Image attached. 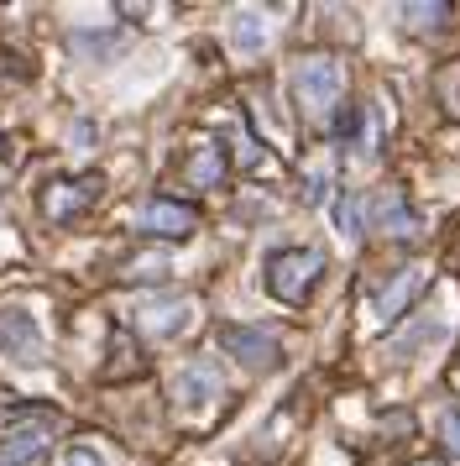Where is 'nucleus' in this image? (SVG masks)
I'll use <instances>...</instances> for the list:
<instances>
[{
    "label": "nucleus",
    "instance_id": "0eeeda50",
    "mask_svg": "<svg viewBox=\"0 0 460 466\" xmlns=\"http://www.w3.org/2000/svg\"><path fill=\"white\" fill-rule=\"evenodd\" d=\"M220 346H225L241 367H251V372H267V367H277V357H283V351H277V336L251 330V325H220Z\"/></svg>",
    "mask_w": 460,
    "mask_h": 466
},
{
    "label": "nucleus",
    "instance_id": "f257e3e1",
    "mask_svg": "<svg viewBox=\"0 0 460 466\" xmlns=\"http://www.w3.org/2000/svg\"><path fill=\"white\" fill-rule=\"evenodd\" d=\"M319 273H325V252H319V247H283V252L267 257V289H272V299H283L288 309L309 304Z\"/></svg>",
    "mask_w": 460,
    "mask_h": 466
},
{
    "label": "nucleus",
    "instance_id": "39448f33",
    "mask_svg": "<svg viewBox=\"0 0 460 466\" xmlns=\"http://www.w3.org/2000/svg\"><path fill=\"white\" fill-rule=\"evenodd\" d=\"M105 178L100 173H79V178H58V184H47V194H42V210H47V220H74V215H84L95 199H100Z\"/></svg>",
    "mask_w": 460,
    "mask_h": 466
},
{
    "label": "nucleus",
    "instance_id": "6e6552de",
    "mask_svg": "<svg viewBox=\"0 0 460 466\" xmlns=\"http://www.w3.org/2000/svg\"><path fill=\"white\" fill-rule=\"evenodd\" d=\"M220 393H225V378H220L215 361H188V367H178V378H173V399L188 403V409H205Z\"/></svg>",
    "mask_w": 460,
    "mask_h": 466
},
{
    "label": "nucleus",
    "instance_id": "20e7f679",
    "mask_svg": "<svg viewBox=\"0 0 460 466\" xmlns=\"http://www.w3.org/2000/svg\"><path fill=\"white\" fill-rule=\"evenodd\" d=\"M136 231L157 236V241H188V236L199 231V210L184 205V199H163V194H152L142 210H136Z\"/></svg>",
    "mask_w": 460,
    "mask_h": 466
},
{
    "label": "nucleus",
    "instance_id": "6ab92c4d",
    "mask_svg": "<svg viewBox=\"0 0 460 466\" xmlns=\"http://www.w3.org/2000/svg\"><path fill=\"white\" fill-rule=\"evenodd\" d=\"M0 74H16V79H26V68H21V58H16V53H5V47H0Z\"/></svg>",
    "mask_w": 460,
    "mask_h": 466
},
{
    "label": "nucleus",
    "instance_id": "7ed1b4c3",
    "mask_svg": "<svg viewBox=\"0 0 460 466\" xmlns=\"http://www.w3.org/2000/svg\"><path fill=\"white\" fill-rule=\"evenodd\" d=\"M0 357L16 361V367H37L47 357V346H42V325L21 304H0Z\"/></svg>",
    "mask_w": 460,
    "mask_h": 466
},
{
    "label": "nucleus",
    "instance_id": "2eb2a0df",
    "mask_svg": "<svg viewBox=\"0 0 460 466\" xmlns=\"http://www.w3.org/2000/svg\"><path fill=\"white\" fill-rule=\"evenodd\" d=\"M167 273H173V268H167V257H163V252L131 257V262L121 268V278H125V283H163Z\"/></svg>",
    "mask_w": 460,
    "mask_h": 466
},
{
    "label": "nucleus",
    "instance_id": "f8f14e48",
    "mask_svg": "<svg viewBox=\"0 0 460 466\" xmlns=\"http://www.w3.org/2000/svg\"><path fill=\"white\" fill-rule=\"evenodd\" d=\"M230 43H235V53H262V47H267L262 11H235V16H230Z\"/></svg>",
    "mask_w": 460,
    "mask_h": 466
},
{
    "label": "nucleus",
    "instance_id": "f3484780",
    "mask_svg": "<svg viewBox=\"0 0 460 466\" xmlns=\"http://www.w3.org/2000/svg\"><path fill=\"white\" fill-rule=\"evenodd\" d=\"M445 445H450V456H460V414L445 420Z\"/></svg>",
    "mask_w": 460,
    "mask_h": 466
},
{
    "label": "nucleus",
    "instance_id": "f03ea898",
    "mask_svg": "<svg viewBox=\"0 0 460 466\" xmlns=\"http://www.w3.org/2000/svg\"><path fill=\"white\" fill-rule=\"evenodd\" d=\"M340 95H345V68L335 64L330 53H309L304 64L293 68V100L304 106V116L340 110Z\"/></svg>",
    "mask_w": 460,
    "mask_h": 466
},
{
    "label": "nucleus",
    "instance_id": "9d476101",
    "mask_svg": "<svg viewBox=\"0 0 460 466\" xmlns=\"http://www.w3.org/2000/svg\"><path fill=\"white\" fill-rule=\"evenodd\" d=\"M184 173L194 189H220V178H225V147L220 142H199V147L188 152Z\"/></svg>",
    "mask_w": 460,
    "mask_h": 466
},
{
    "label": "nucleus",
    "instance_id": "aec40b11",
    "mask_svg": "<svg viewBox=\"0 0 460 466\" xmlns=\"http://www.w3.org/2000/svg\"><path fill=\"white\" fill-rule=\"evenodd\" d=\"M0 157H5V137H0Z\"/></svg>",
    "mask_w": 460,
    "mask_h": 466
},
{
    "label": "nucleus",
    "instance_id": "9b49d317",
    "mask_svg": "<svg viewBox=\"0 0 460 466\" xmlns=\"http://www.w3.org/2000/svg\"><path fill=\"white\" fill-rule=\"evenodd\" d=\"M376 231H387V236H418V215L408 210V199L397 189H387V194H376Z\"/></svg>",
    "mask_w": 460,
    "mask_h": 466
},
{
    "label": "nucleus",
    "instance_id": "423d86ee",
    "mask_svg": "<svg viewBox=\"0 0 460 466\" xmlns=\"http://www.w3.org/2000/svg\"><path fill=\"white\" fill-rule=\"evenodd\" d=\"M424 289H429V268H424V262H414V268H397V273L382 283V294H376V304H372L376 319H382V325H397V319L414 309V299L424 294Z\"/></svg>",
    "mask_w": 460,
    "mask_h": 466
},
{
    "label": "nucleus",
    "instance_id": "4468645a",
    "mask_svg": "<svg viewBox=\"0 0 460 466\" xmlns=\"http://www.w3.org/2000/svg\"><path fill=\"white\" fill-rule=\"evenodd\" d=\"M361 215H366V199H361V194L355 189H345L340 194V199H335V226H340V236H361L366 231V226H361Z\"/></svg>",
    "mask_w": 460,
    "mask_h": 466
},
{
    "label": "nucleus",
    "instance_id": "ddd939ff",
    "mask_svg": "<svg viewBox=\"0 0 460 466\" xmlns=\"http://www.w3.org/2000/svg\"><path fill=\"white\" fill-rule=\"evenodd\" d=\"M397 16H403V26H414V32H435L439 22H450V5H445V0H429V5L414 0V5H403Z\"/></svg>",
    "mask_w": 460,
    "mask_h": 466
},
{
    "label": "nucleus",
    "instance_id": "a211bd4d",
    "mask_svg": "<svg viewBox=\"0 0 460 466\" xmlns=\"http://www.w3.org/2000/svg\"><path fill=\"white\" fill-rule=\"evenodd\" d=\"M325 184H330V178H325V173H309V205H325Z\"/></svg>",
    "mask_w": 460,
    "mask_h": 466
},
{
    "label": "nucleus",
    "instance_id": "1a4fd4ad",
    "mask_svg": "<svg viewBox=\"0 0 460 466\" xmlns=\"http://www.w3.org/2000/svg\"><path fill=\"white\" fill-rule=\"evenodd\" d=\"M188 315H194V299H163V304H146V309H136V325H142L146 336H178L188 325Z\"/></svg>",
    "mask_w": 460,
    "mask_h": 466
},
{
    "label": "nucleus",
    "instance_id": "dca6fc26",
    "mask_svg": "<svg viewBox=\"0 0 460 466\" xmlns=\"http://www.w3.org/2000/svg\"><path fill=\"white\" fill-rule=\"evenodd\" d=\"M63 466H105V461H100V451H95V445H68Z\"/></svg>",
    "mask_w": 460,
    "mask_h": 466
}]
</instances>
